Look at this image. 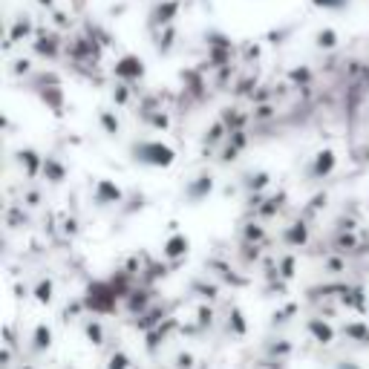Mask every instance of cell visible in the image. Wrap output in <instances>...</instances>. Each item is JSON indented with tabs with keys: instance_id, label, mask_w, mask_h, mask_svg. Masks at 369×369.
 <instances>
[{
	"instance_id": "21",
	"label": "cell",
	"mask_w": 369,
	"mask_h": 369,
	"mask_svg": "<svg viewBox=\"0 0 369 369\" xmlns=\"http://www.w3.org/2000/svg\"><path fill=\"white\" fill-rule=\"evenodd\" d=\"M228 321L234 323V332H237V335H245V332H249V326H245V317L239 314V309H234V314L228 317Z\"/></svg>"
},
{
	"instance_id": "27",
	"label": "cell",
	"mask_w": 369,
	"mask_h": 369,
	"mask_svg": "<svg viewBox=\"0 0 369 369\" xmlns=\"http://www.w3.org/2000/svg\"><path fill=\"white\" fill-rule=\"evenodd\" d=\"M254 118H272V107H260V110L254 113Z\"/></svg>"
},
{
	"instance_id": "17",
	"label": "cell",
	"mask_w": 369,
	"mask_h": 369,
	"mask_svg": "<svg viewBox=\"0 0 369 369\" xmlns=\"http://www.w3.org/2000/svg\"><path fill=\"white\" fill-rule=\"evenodd\" d=\"M312 6L317 9H329V12H340L349 6V0H312Z\"/></svg>"
},
{
	"instance_id": "14",
	"label": "cell",
	"mask_w": 369,
	"mask_h": 369,
	"mask_svg": "<svg viewBox=\"0 0 369 369\" xmlns=\"http://www.w3.org/2000/svg\"><path fill=\"white\" fill-rule=\"evenodd\" d=\"M314 43L321 46V49H335L337 46V32L335 29H321V32H317V38H314Z\"/></svg>"
},
{
	"instance_id": "10",
	"label": "cell",
	"mask_w": 369,
	"mask_h": 369,
	"mask_svg": "<svg viewBox=\"0 0 369 369\" xmlns=\"http://www.w3.org/2000/svg\"><path fill=\"white\" fill-rule=\"evenodd\" d=\"M18 159H20L23 167H27V174H29V176H35L38 170H43V159H41L35 151H20Z\"/></svg>"
},
{
	"instance_id": "19",
	"label": "cell",
	"mask_w": 369,
	"mask_h": 369,
	"mask_svg": "<svg viewBox=\"0 0 369 369\" xmlns=\"http://www.w3.org/2000/svg\"><path fill=\"white\" fill-rule=\"evenodd\" d=\"M32 32V23L27 20V18H23V20H18V27L12 29V41H20V38H27Z\"/></svg>"
},
{
	"instance_id": "6",
	"label": "cell",
	"mask_w": 369,
	"mask_h": 369,
	"mask_svg": "<svg viewBox=\"0 0 369 369\" xmlns=\"http://www.w3.org/2000/svg\"><path fill=\"white\" fill-rule=\"evenodd\" d=\"M188 249H190L188 237H185V234H174V237L165 242V257H167V260H179V257L188 254Z\"/></svg>"
},
{
	"instance_id": "4",
	"label": "cell",
	"mask_w": 369,
	"mask_h": 369,
	"mask_svg": "<svg viewBox=\"0 0 369 369\" xmlns=\"http://www.w3.org/2000/svg\"><path fill=\"white\" fill-rule=\"evenodd\" d=\"M335 167H337L335 151H321V153L314 156V162L309 165V176H312V179H326Z\"/></svg>"
},
{
	"instance_id": "15",
	"label": "cell",
	"mask_w": 369,
	"mask_h": 369,
	"mask_svg": "<svg viewBox=\"0 0 369 369\" xmlns=\"http://www.w3.org/2000/svg\"><path fill=\"white\" fill-rule=\"evenodd\" d=\"M176 9H179L176 4H165V9L159 6L156 15H153V23H156V27H165V23H170V18L176 15Z\"/></svg>"
},
{
	"instance_id": "13",
	"label": "cell",
	"mask_w": 369,
	"mask_h": 369,
	"mask_svg": "<svg viewBox=\"0 0 369 369\" xmlns=\"http://www.w3.org/2000/svg\"><path fill=\"white\" fill-rule=\"evenodd\" d=\"M98 121H102V127H104V133H107V136H116V133L121 130L116 113H110V110H98Z\"/></svg>"
},
{
	"instance_id": "3",
	"label": "cell",
	"mask_w": 369,
	"mask_h": 369,
	"mask_svg": "<svg viewBox=\"0 0 369 369\" xmlns=\"http://www.w3.org/2000/svg\"><path fill=\"white\" fill-rule=\"evenodd\" d=\"M92 202L98 208H107V205H118L121 202V188L110 179H102L95 185V193H92Z\"/></svg>"
},
{
	"instance_id": "18",
	"label": "cell",
	"mask_w": 369,
	"mask_h": 369,
	"mask_svg": "<svg viewBox=\"0 0 369 369\" xmlns=\"http://www.w3.org/2000/svg\"><path fill=\"white\" fill-rule=\"evenodd\" d=\"M349 337H358V340H363V343H369V326H358V323H352V326H347L343 329Z\"/></svg>"
},
{
	"instance_id": "22",
	"label": "cell",
	"mask_w": 369,
	"mask_h": 369,
	"mask_svg": "<svg viewBox=\"0 0 369 369\" xmlns=\"http://www.w3.org/2000/svg\"><path fill=\"white\" fill-rule=\"evenodd\" d=\"M268 182H272V176H268L265 170H263V174H257V176H251V179H249V188H251V190H263Z\"/></svg>"
},
{
	"instance_id": "7",
	"label": "cell",
	"mask_w": 369,
	"mask_h": 369,
	"mask_svg": "<svg viewBox=\"0 0 369 369\" xmlns=\"http://www.w3.org/2000/svg\"><path fill=\"white\" fill-rule=\"evenodd\" d=\"M283 239L288 242V245H294V249H298V245H306L309 242V228H306V223H294V225H288L286 228V234H283Z\"/></svg>"
},
{
	"instance_id": "9",
	"label": "cell",
	"mask_w": 369,
	"mask_h": 369,
	"mask_svg": "<svg viewBox=\"0 0 369 369\" xmlns=\"http://www.w3.org/2000/svg\"><path fill=\"white\" fill-rule=\"evenodd\" d=\"M306 329L314 335L317 343H332V340H335V329H332L326 321H309Z\"/></svg>"
},
{
	"instance_id": "8",
	"label": "cell",
	"mask_w": 369,
	"mask_h": 369,
	"mask_svg": "<svg viewBox=\"0 0 369 369\" xmlns=\"http://www.w3.org/2000/svg\"><path fill=\"white\" fill-rule=\"evenodd\" d=\"M49 347H53V329H49L46 323H38L35 332H32V349L35 352H46Z\"/></svg>"
},
{
	"instance_id": "1",
	"label": "cell",
	"mask_w": 369,
	"mask_h": 369,
	"mask_svg": "<svg viewBox=\"0 0 369 369\" xmlns=\"http://www.w3.org/2000/svg\"><path fill=\"white\" fill-rule=\"evenodd\" d=\"M130 156L136 165L147 167H170L176 162V151L165 141H136L130 144Z\"/></svg>"
},
{
	"instance_id": "23",
	"label": "cell",
	"mask_w": 369,
	"mask_h": 369,
	"mask_svg": "<svg viewBox=\"0 0 369 369\" xmlns=\"http://www.w3.org/2000/svg\"><path fill=\"white\" fill-rule=\"evenodd\" d=\"M127 84H130V81H127ZM127 84H118V87L113 90V98H116L118 104H127V98H130V90H127Z\"/></svg>"
},
{
	"instance_id": "5",
	"label": "cell",
	"mask_w": 369,
	"mask_h": 369,
	"mask_svg": "<svg viewBox=\"0 0 369 369\" xmlns=\"http://www.w3.org/2000/svg\"><path fill=\"white\" fill-rule=\"evenodd\" d=\"M211 188H214V179L205 174V176L193 179V182L185 188V200H190V202H200V200H205V196L211 193Z\"/></svg>"
},
{
	"instance_id": "26",
	"label": "cell",
	"mask_w": 369,
	"mask_h": 369,
	"mask_svg": "<svg viewBox=\"0 0 369 369\" xmlns=\"http://www.w3.org/2000/svg\"><path fill=\"white\" fill-rule=\"evenodd\" d=\"M291 272H294V257H286L283 260V277H291Z\"/></svg>"
},
{
	"instance_id": "25",
	"label": "cell",
	"mask_w": 369,
	"mask_h": 369,
	"mask_svg": "<svg viewBox=\"0 0 369 369\" xmlns=\"http://www.w3.org/2000/svg\"><path fill=\"white\" fill-rule=\"evenodd\" d=\"M245 237H249V239H263V228L260 225H249V228H245Z\"/></svg>"
},
{
	"instance_id": "12",
	"label": "cell",
	"mask_w": 369,
	"mask_h": 369,
	"mask_svg": "<svg viewBox=\"0 0 369 369\" xmlns=\"http://www.w3.org/2000/svg\"><path fill=\"white\" fill-rule=\"evenodd\" d=\"M43 176L49 179V182H61L64 176H67V170H64V165L58 162V159H43Z\"/></svg>"
},
{
	"instance_id": "20",
	"label": "cell",
	"mask_w": 369,
	"mask_h": 369,
	"mask_svg": "<svg viewBox=\"0 0 369 369\" xmlns=\"http://www.w3.org/2000/svg\"><path fill=\"white\" fill-rule=\"evenodd\" d=\"M87 337H90L92 343H104V329H102V323H87Z\"/></svg>"
},
{
	"instance_id": "11",
	"label": "cell",
	"mask_w": 369,
	"mask_h": 369,
	"mask_svg": "<svg viewBox=\"0 0 369 369\" xmlns=\"http://www.w3.org/2000/svg\"><path fill=\"white\" fill-rule=\"evenodd\" d=\"M53 294H55V283H53V280H49V277L38 280V286H35V300H38V303L49 306V303H53Z\"/></svg>"
},
{
	"instance_id": "16",
	"label": "cell",
	"mask_w": 369,
	"mask_h": 369,
	"mask_svg": "<svg viewBox=\"0 0 369 369\" xmlns=\"http://www.w3.org/2000/svg\"><path fill=\"white\" fill-rule=\"evenodd\" d=\"M55 46H58L55 38H41V41L35 43V53H38V55H46V58H55V55H58Z\"/></svg>"
},
{
	"instance_id": "2",
	"label": "cell",
	"mask_w": 369,
	"mask_h": 369,
	"mask_svg": "<svg viewBox=\"0 0 369 369\" xmlns=\"http://www.w3.org/2000/svg\"><path fill=\"white\" fill-rule=\"evenodd\" d=\"M113 76L118 81H139L144 78V61L139 55H121L113 67Z\"/></svg>"
},
{
	"instance_id": "28",
	"label": "cell",
	"mask_w": 369,
	"mask_h": 369,
	"mask_svg": "<svg viewBox=\"0 0 369 369\" xmlns=\"http://www.w3.org/2000/svg\"><path fill=\"white\" fill-rule=\"evenodd\" d=\"M116 363H130V358H125V355H113V358H110V366H116Z\"/></svg>"
},
{
	"instance_id": "24",
	"label": "cell",
	"mask_w": 369,
	"mask_h": 369,
	"mask_svg": "<svg viewBox=\"0 0 369 369\" xmlns=\"http://www.w3.org/2000/svg\"><path fill=\"white\" fill-rule=\"evenodd\" d=\"M309 78H312V76H309L306 67H298V69L291 72V81H294V84H298V81H309Z\"/></svg>"
}]
</instances>
